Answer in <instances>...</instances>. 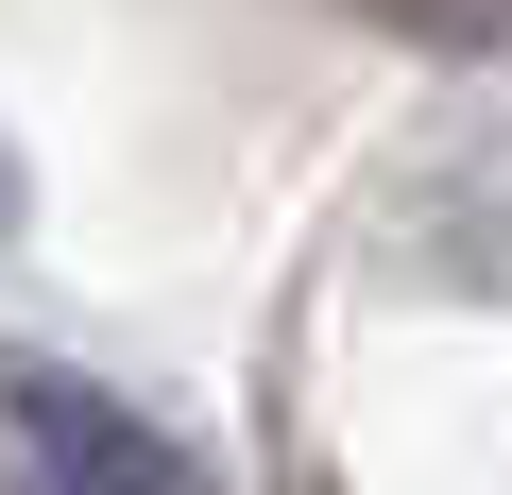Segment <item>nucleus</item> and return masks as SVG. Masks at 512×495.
<instances>
[{
    "instance_id": "f257e3e1",
    "label": "nucleus",
    "mask_w": 512,
    "mask_h": 495,
    "mask_svg": "<svg viewBox=\"0 0 512 495\" xmlns=\"http://www.w3.org/2000/svg\"><path fill=\"white\" fill-rule=\"evenodd\" d=\"M0 427L35 444V478H52V495H205V478H188V444H171L137 393L69 376V359H0Z\"/></svg>"
},
{
    "instance_id": "f03ea898",
    "label": "nucleus",
    "mask_w": 512,
    "mask_h": 495,
    "mask_svg": "<svg viewBox=\"0 0 512 495\" xmlns=\"http://www.w3.org/2000/svg\"><path fill=\"white\" fill-rule=\"evenodd\" d=\"M376 18H410V35H444V52H495L512 0H376Z\"/></svg>"
},
{
    "instance_id": "7ed1b4c3",
    "label": "nucleus",
    "mask_w": 512,
    "mask_h": 495,
    "mask_svg": "<svg viewBox=\"0 0 512 495\" xmlns=\"http://www.w3.org/2000/svg\"><path fill=\"white\" fill-rule=\"evenodd\" d=\"M18 205H35V188H18V137H0V239H18Z\"/></svg>"
}]
</instances>
